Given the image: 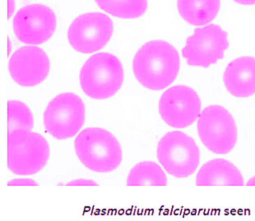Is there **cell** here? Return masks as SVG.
Returning <instances> with one entry per match:
<instances>
[{
  "mask_svg": "<svg viewBox=\"0 0 255 221\" xmlns=\"http://www.w3.org/2000/svg\"><path fill=\"white\" fill-rule=\"evenodd\" d=\"M126 63V74L135 87L147 93H161L177 83L183 60L178 46L159 36L138 35Z\"/></svg>",
  "mask_w": 255,
  "mask_h": 221,
  "instance_id": "cell-1",
  "label": "cell"
},
{
  "mask_svg": "<svg viewBox=\"0 0 255 221\" xmlns=\"http://www.w3.org/2000/svg\"><path fill=\"white\" fill-rule=\"evenodd\" d=\"M73 169L78 177L92 178L105 184L125 170L123 144L107 127L86 126L73 140Z\"/></svg>",
  "mask_w": 255,
  "mask_h": 221,
  "instance_id": "cell-2",
  "label": "cell"
},
{
  "mask_svg": "<svg viewBox=\"0 0 255 221\" xmlns=\"http://www.w3.org/2000/svg\"><path fill=\"white\" fill-rule=\"evenodd\" d=\"M78 91L87 101L113 102L123 92L126 63L113 48L84 57L77 71Z\"/></svg>",
  "mask_w": 255,
  "mask_h": 221,
  "instance_id": "cell-3",
  "label": "cell"
},
{
  "mask_svg": "<svg viewBox=\"0 0 255 221\" xmlns=\"http://www.w3.org/2000/svg\"><path fill=\"white\" fill-rule=\"evenodd\" d=\"M154 160L170 179H193L203 163V148L196 136L186 130L168 128L153 137Z\"/></svg>",
  "mask_w": 255,
  "mask_h": 221,
  "instance_id": "cell-4",
  "label": "cell"
},
{
  "mask_svg": "<svg viewBox=\"0 0 255 221\" xmlns=\"http://www.w3.org/2000/svg\"><path fill=\"white\" fill-rule=\"evenodd\" d=\"M194 129L203 151L213 156L228 157L234 155L243 140L241 118L220 104L203 107Z\"/></svg>",
  "mask_w": 255,
  "mask_h": 221,
  "instance_id": "cell-5",
  "label": "cell"
},
{
  "mask_svg": "<svg viewBox=\"0 0 255 221\" xmlns=\"http://www.w3.org/2000/svg\"><path fill=\"white\" fill-rule=\"evenodd\" d=\"M87 100L77 91L60 90L44 106L40 116L41 133L55 141L75 138L87 125Z\"/></svg>",
  "mask_w": 255,
  "mask_h": 221,
  "instance_id": "cell-6",
  "label": "cell"
},
{
  "mask_svg": "<svg viewBox=\"0 0 255 221\" xmlns=\"http://www.w3.org/2000/svg\"><path fill=\"white\" fill-rule=\"evenodd\" d=\"M118 21L100 10L81 12L64 31L67 48L83 57L111 49L118 34Z\"/></svg>",
  "mask_w": 255,
  "mask_h": 221,
  "instance_id": "cell-7",
  "label": "cell"
},
{
  "mask_svg": "<svg viewBox=\"0 0 255 221\" xmlns=\"http://www.w3.org/2000/svg\"><path fill=\"white\" fill-rule=\"evenodd\" d=\"M51 157L50 141L41 132L24 128L7 132V171L12 177H38Z\"/></svg>",
  "mask_w": 255,
  "mask_h": 221,
  "instance_id": "cell-8",
  "label": "cell"
},
{
  "mask_svg": "<svg viewBox=\"0 0 255 221\" xmlns=\"http://www.w3.org/2000/svg\"><path fill=\"white\" fill-rule=\"evenodd\" d=\"M9 22L11 33L20 45L44 48L56 37L61 28L59 12L45 2L21 5Z\"/></svg>",
  "mask_w": 255,
  "mask_h": 221,
  "instance_id": "cell-9",
  "label": "cell"
},
{
  "mask_svg": "<svg viewBox=\"0 0 255 221\" xmlns=\"http://www.w3.org/2000/svg\"><path fill=\"white\" fill-rule=\"evenodd\" d=\"M231 47L229 31L219 23L192 29L178 46L183 63L193 68H213L227 56Z\"/></svg>",
  "mask_w": 255,
  "mask_h": 221,
  "instance_id": "cell-10",
  "label": "cell"
},
{
  "mask_svg": "<svg viewBox=\"0 0 255 221\" xmlns=\"http://www.w3.org/2000/svg\"><path fill=\"white\" fill-rule=\"evenodd\" d=\"M203 99L194 87L176 83L159 93L156 111L167 128L188 130L194 127L203 110Z\"/></svg>",
  "mask_w": 255,
  "mask_h": 221,
  "instance_id": "cell-11",
  "label": "cell"
},
{
  "mask_svg": "<svg viewBox=\"0 0 255 221\" xmlns=\"http://www.w3.org/2000/svg\"><path fill=\"white\" fill-rule=\"evenodd\" d=\"M10 81L23 89H36L45 85L52 74V62L44 47L21 45L7 58Z\"/></svg>",
  "mask_w": 255,
  "mask_h": 221,
  "instance_id": "cell-12",
  "label": "cell"
},
{
  "mask_svg": "<svg viewBox=\"0 0 255 221\" xmlns=\"http://www.w3.org/2000/svg\"><path fill=\"white\" fill-rule=\"evenodd\" d=\"M221 83L235 102L255 100V55L239 54L227 60L221 71Z\"/></svg>",
  "mask_w": 255,
  "mask_h": 221,
  "instance_id": "cell-13",
  "label": "cell"
},
{
  "mask_svg": "<svg viewBox=\"0 0 255 221\" xmlns=\"http://www.w3.org/2000/svg\"><path fill=\"white\" fill-rule=\"evenodd\" d=\"M246 180L243 170L222 156L203 161L192 179L195 186H246Z\"/></svg>",
  "mask_w": 255,
  "mask_h": 221,
  "instance_id": "cell-14",
  "label": "cell"
},
{
  "mask_svg": "<svg viewBox=\"0 0 255 221\" xmlns=\"http://www.w3.org/2000/svg\"><path fill=\"white\" fill-rule=\"evenodd\" d=\"M175 17L190 29L214 23L221 13L222 0H170Z\"/></svg>",
  "mask_w": 255,
  "mask_h": 221,
  "instance_id": "cell-15",
  "label": "cell"
},
{
  "mask_svg": "<svg viewBox=\"0 0 255 221\" xmlns=\"http://www.w3.org/2000/svg\"><path fill=\"white\" fill-rule=\"evenodd\" d=\"M97 10L117 21H143L148 18L151 0H92Z\"/></svg>",
  "mask_w": 255,
  "mask_h": 221,
  "instance_id": "cell-16",
  "label": "cell"
},
{
  "mask_svg": "<svg viewBox=\"0 0 255 221\" xmlns=\"http://www.w3.org/2000/svg\"><path fill=\"white\" fill-rule=\"evenodd\" d=\"M126 186H168L170 184L163 168L155 160H146L133 164L126 172Z\"/></svg>",
  "mask_w": 255,
  "mask_h": 221,
  "instance_id": "cell-17",
  "label": "cell"
},
{
  "mask_svg": "<svg viewBox=\"0 0 255 221\" xmlns=\"http://www.w3.org/2000/svg\"><path fill=\"white\" fill-rule=\"evenodd\" d=\"M36 118L31 107L21 100H7V132L17 128L35 130Z\"/></svg>",
  "mask_w": 255,
  "mask_h": 221,
  "instance_id": "cell-18",
  "label": "cell"
},
{
  "mask_svg": "<svg viewBox=\"0 0 255 221\" xmlns=\"http://www.w3.org/2000/svg\"><path fill=\"white\" fill-rule=\"evenodd\" d=\"M103 183L88 177H76L64 183H59V186H102Z\"/></svg>",
  "mask_w": 255,
  "mask_h": 221,
  "instance_id": "cell-19",
  "label": "cell"
},
{
  "mask_svg": "<svg viewBox=\"0 0 255 221\" xmlns=\"http://www.w3.org/2000/svg\"><path fill=\"white\" fill-rule=\"evenodd\" d=\"M42 182L38 177H12L7 180V186H40Z\"/></svg>",
  "mask_w": 255,
  "mask_h": 221,
  "instance_id": "cell-20",
  "label": "cell"
},
{
  "mask_svg": "<svg viewBox=\"0 0 255 221\" xmlns=\"http://www.w3.org/2000/svg\"><path fill=\"white\" fill-rule=\"evenodd\" d=\"M231 3L243 9L255 8V0H228Z\"/></svg>",
  "mask_w": 255,
  "mask_h": 221,
  "instance_id": "cell-21",
  "label": "cell"
},
{
  "mask_svg": "<svg viewBox=\"0 0 255 221\" xmlns=\"http://www.w3.org/2000/svg\"><path fill=\"white\" fill-rule=\"evenodd\" d=\"M17 9L16 1L15 0H7V21H10L12 20Z\"/></svg>",
  "mask_w": 255,
  "mask_h": 221,
  "instance_id": "cell-22",
  "label": "cell"
},
{
  "mask_svg": "<svg viewBox=\"0 0 255 221\" xmlns=\"http://www.w3.org/2000/svg\"><path fill=\"white\" fill-rule=\"evenodd\" d=\"M246 186H255V174L246 177Z\"/></svg>",
  "mask_w": 255,
  "mask_h": 221,
  "instance_id": "cell-23",
  "label": "cell"
}]
</instances>
